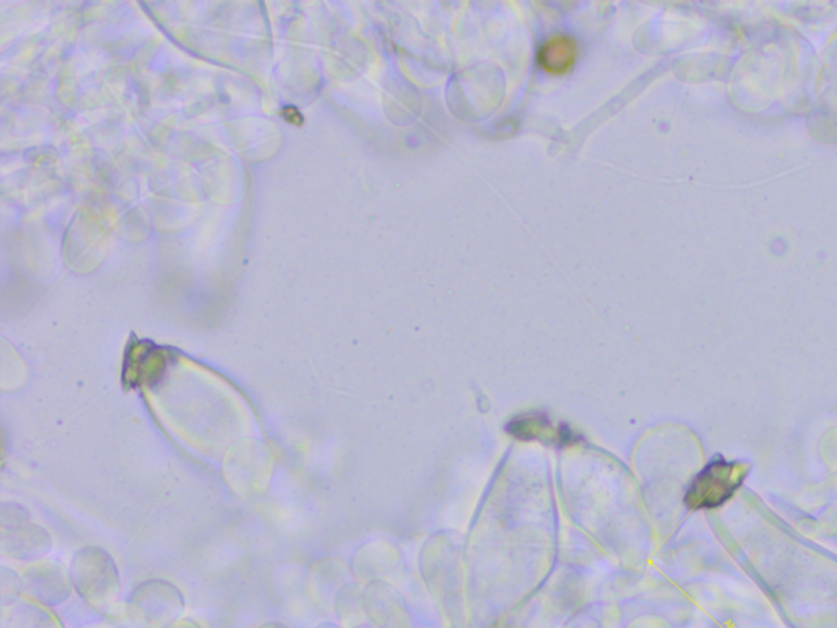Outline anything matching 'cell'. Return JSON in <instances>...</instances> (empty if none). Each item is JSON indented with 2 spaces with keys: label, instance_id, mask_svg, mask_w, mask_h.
Returning a JSON list of instances; mask_svg holds the SVG:
<instances>
[{
  "label": "cell",
  "instance_id": "obj_1",
  "mask_svg": "<svg viewBox=\"0 0 837 628\" xmlns=\"http://www.w3.org/2000/svg\"><path fill=\"white\" fill-rule=\"evenodd\" d=\"M749 465L741 460L715 457L690 481L684 503L690 511H713L725 506L748 478Z\"/></svg>",
  "mask_w": 837,
  "mask_h": 628
},
{
  "label": "cell",
  "instance_id": "obj_2",
  "mask_svg": "<svg viewBox=\"0 0 837 628\" xmlns=\"http://www.w3.org/2000/svg\"><path fill=\"white\" fill-rule=\"evenodd\" d=\"M506 431L512 437L519 440H540L547 444L573 445L581 440L571 427L566 424L553 426L547 414L542 411H530V413L519 414L509 421Z\"/></svg>",
  "mask_w": 837,
  "mask_h": 628
},
{
  "label": "cell",
  "instance_id": "obj_3",
  "mask_svg": "<svg viewBox=\"0 0 837 628\" xmlns=\"http://www.w3.org/2000/svg\"><path fill=\"white\" fill-rule=\"evenodd\" d=\"M576 59H578V43L571 36L566 35L548 38L538 54V61L543 71L553 76H563L571 71Z\"/></svg>",
  "mask_w": 837,
  "mask_h": 628
}]
</instances>
